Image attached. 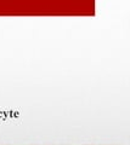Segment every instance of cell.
I'll return each mask as SVG.
<instances>
[{
  "instance_id": "6da1fadb",
  "label": "cell",
  "mask_w": 130,
  "mask_h": 145,
  "mask_svg": "<svg viewBox=\"0 0 130 145\" xmlns=\"http://www.w3.org/2000/svg\"><path fill=\"white\" fill-rule=\"evenodd\" d=\"M88 145H90V144H88Z\"/></svg>"
}]
</instances>
